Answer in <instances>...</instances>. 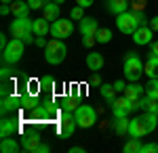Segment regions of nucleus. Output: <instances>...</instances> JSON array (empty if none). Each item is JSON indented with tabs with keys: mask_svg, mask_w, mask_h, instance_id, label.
<instances>
[{
	"mask_svg": "<svg viewBox=\"0 0 158 153\" xmlns=\"http://www.w3.org/2000/svg\"><path fill=\"white\" fill-rule=\"evenodd\" d=\"M0 2H2V4H13L15 0H0Z\"/></svg>",
	"mask_w": 158,
	"mask_h": 153,
	"instance_id": "obj_46",
	"label": "nucleus"
},
{
	"mask_svg": "<svg viewBox=\"0 0 158 153\" xmlns=\"http://www.w3.org/2000/svg\"><path fill=\"white\" fill-rule=\"evenodd\" d=\"M21 109V99L15 96V94H9V96H2V105H0V111L2 116H9V113H15Z\"/></svg>",
	"mask_w": 158,
	"mask_h": 153,
	"instance_id": "obj_13",
	"label": "nucleus"
},
{
	"mask_svg": "<svg viewBox=\"0 0 158 153\" xmlns=\"http://www.w3.org/2000/svg\"><path fill=\"white\" fill-rule=\"evenodd\" d=\"M23 50H25V42L19 40V38H13L11 42L2 48V61H4V65H15L17 61L23 57Z\"/></svg>",
	"mask_w": 158,
	"mask_h": 153,
	"instance_id": "obj_5",
	"label": "nucleus"
},
{
	"mask_svg": "<svg viewBox=\"0 0 158 153\" xmlns=\"http://www.w3.org/2000/svg\"><path fill=\"white\" fill-rule=\"evenodd\" d=\"M42 13H44L42 17H44V19H49L51 23H53V21H57V19H59V4H57V2H47V4H44V9H42Z\"/></svg>",
	"mask_w": 158,
	"mask_h": 153,
	"instance_id": "obj_21",
	"label": "nucleus"
},
{
	"mask_svg": "<svg viewBox=\"0 0 158 153\" xmlns=\"http://www.w3.org/2000/svg\"><path fill=\"white\" fill-rule=\"evenodd\" d=\"M131 36H133V42H135V44H139V46H143V44H152V40H154V29L148 27V25H139Z\"/></svg>",
	"mask_w": 158,
	"mask_h": 153,
	"instance_id": "obj_12",
	"label": "nucleus"
},
{
	"mask_svg": "<svg viewBox=\"0 0 158 153\" xmlns=\"http://www.w3.org/2000/svg\"><path fill=\"white\" fill-rule=\"evenodd\" d=\"M91 86H101V76H97V71H95V76L91 78Z\"/></svg>",
	"mask_w": 158,
	"mask_h": 153,
	"instance_id": "obj_39",
	"label": "nucleus"
},
{
	"mask_svg": "<svg viewBox=\"0 0 158 153\" xmlns=\"http://www.w3.org/2000/svg\"><path fill=\"white\" fill-rule=\"evenodd\" d=\"M99 90H101V96L108 101V103H112L116 96H114V92H116V88H114V84H101L99 86Z\"/></svg>",
	"mask_w": 158,
	"mask_h": 153,
	"instance_id": "obj_28",
	"label": "nucleus"
},
{
	"mask_svg": "<svg viewBox=\"0 0 158 153\" xmlns=\"http://www.w3.org/2000/svg\"><path fill=\"white\" fill-rule=\"evenodd\" d=\"M146 94L152 99H158V78H150L146 86Z\"/></svg>",
	"mask_w": 158,
	"mask_h": 153,
	"instance_id": "obj_29",
	"label": "nucleus"
},
{
	"mask_svg": "<svg viewBox=\"0 0 158 153\" xmlns=\"http://www.w3.org/2000/svg\"><path fill=\"white\" fill-rule=\"evenodd\" d=\"M19 128V120L17 118H2V124H0V136H13V132Z\"/></svg>",
	"mask_w": 158,
	"mask_h": 153,
	"instance_id": "obj_15",
	"label": "nucleus"
},
{
	"mask_svg": "<svg viewBox=\"0 0 158 153\" xmlns=\"http://www.w3.org/2000/svg\"><path fill=\"white\" fill-rule=\"evenodd\" d=\"M143 92H146V88L141 86V84H137V82H131V84H127V88H124V96L127 99H131V101H139L141 96H143Z\"/></svg>",
	"mask_w": 158,
	"mask_h": 153,
	"instance_id": "obj_16",
	"label": "nucleus"
},
{
	"mask_svg": "<svg viewBox=\"0 0 158 153\" xmlns=\"http://www.w3.org/2000/svg\"><path fill=\"white\" fill-rule=\"evenodd\" d=\"M122 73L129 82H137L143 73H146V65L141 63V57L137 53H129L127 59H124V65H122Z\"/></svg>",
	"mask_w": 158,
	"mask_h": 153,
	"instance_id": "obj_3",
	"label": "nucleus"
},
{
	"mask_svg": "<svg viewBox=\"0 0 158 153\" xmlns=\"http://www.w3.org/2000/svg\"><path fill=\"white\" fill-rule=\"evenodd\" d=\"M57 124H59V134L63 139H70L76 128H78V124H76V118H74V111H61L59 120H57Z\"/></svg>",
	"mask_w": 158,
	"mask_h": 153,
	"instance_id": "obj_10",
	"label": "nucleus"
},
{
	"mask_svg": "<svg viewBox=\"0 0 158 153\" xmlns=\"http://www.w3.org/2000/svg\"><path fill=\"white\" fill-rule=\"evenodd\" d=\"M86 67L91 71H99L103 67V55H99V53H89V55H86Z\"/></svg>",
	"mask_w": 158,
	"mask_h": 153,
	"instance_id": "obj_20",
	"label": "nucleus"
},
{
	"mask_svg": "<svg viewBox=\"0 0 158 153\" xmlns=\"http://www.w3.org/2000/svg\"><path fill=\"white\" fill-rule=\"evenodd\" d=\"M97 19L93 17H82L80 19V34L86 36V34H97Z\"/></svg>",
	"mask_w": 158,
	"mask_h": 153,
	"instance_id": "obj_17",
	"label": "nucleus"
},
{
	"mask_svg": "<svg viewBox=\"0 0 158 153\" xmlns=\"http://www.w3.org/2000/svg\"><path fill=\"white\" fill-rule=\"evenodd\" d=\"M108 11L112 13V15H120V13L129 11V0H110Z\"/></svg>",
	"mask_w": 158,
	"mask_h": 153,
	"instance_id": "obj_23",
	"label": "nucleus"
},
{
	"mask_svg": "<svg viewBox=\"0 0 158 153\" xmlns=\"http://www.w3.org/2000/svg\"><path fill=\"white\" fill-rule=\"evenodd\" d=\"M40 132L38 130H27L23 134V141H21V149L23 151H34L38 145H40Z\"/></svg>",
	"mask_w": 158,
	"mask_h": 153,
	"instance_id": "obj_14",
	"label": "nucleus"
},
{
	"mask_svg": "<svg viewBox=\"0 0 158 153\" xmlns=\"http://www.w3.org/2000/svg\"><path fill=\"white\" fill-rule=\"evenodd\" d=\"M9 32L13 38L23 40L27 34H34V21H30V17H15L13 23L9 25Z\"/></svg>",
	"mask_w": 158,
	"mask_h": 153,
	"instance_id": "obj_8",
	"label": "nucleus"
},
{
	"mask_svg": "<svg viewBox=\"0 0 158 153\" xmlns=\"http://www.w3.org/2000/svg\"><path fill=\"white\" fill-rule=\"evenodd\" d=\"M110 107H112L114 118H127V116H131V111L139 109V107H137V101L127 99L124 94H122V96H116V99L110 103Z\"/></svg>",
	"mask_w": 158,
	"mask_h": 153,
	"instance_id": "obj_7",
	"label": "nucleus"
},
{
	"mask_svg": "<svg viewBox=\"0 0 158 153\" xmlns=\"http://www.w3.org/2000/svg\"><path fill=\"white\" fill-rule=\"evenodd\" d=\"M6 44H9V40H6V36L2 34V36H0V46L4 48V46H6Z\"/></svg>",
	"mask_w": 158,
	"mask_h": 153,
	"instance_id": "obj_45",
	"label": "nucleus"
},
{
	"mask_svg": "<svg viewBox=\"0 0 158 153\" xmlns=\"http://www.w3.org/2000/svg\"><path fill=\"white\" fill-rule=\"evenodd\" d=\"M114 88H116V92H124V88H127V84L122 82V80H116V82H114Z\"/></svg>",
	"mask_w": 158,
	"mask_h": 153,
	"instance_id": "obj_37",
	"label": "nucleus"
},
{
	"mask_svg": "<svg viewBox=\"0 0 158 153\" xmlns=\"http://www.w3.org/2000/svg\"><path fill=\"white\" fill-rule=\"evenodd\" d=\"M116 25L122 34H133L139 25H148V21L141 11H124L116 15Z\"/></svg>",
	"mask_w": 158,
	"mask_h": 153,
	"instance_id": "obj_2",
	"label": "nucleus"
},
{
	"mask_svg": "<svg viewBox=\"0 0 158 153\" xmlns=\"http://www.w3.org/2000/svg\"><path fill=\"white\" fill-rule=\"evenodd\" d=\"M38 107V101H36V94H30L25 92L23 96H21V109L23 111H27V113H34Z\"/></svg>",
	"mask_w": 158,
	"mask_h": 153,
	"instance_id": "obj_22",
	"label": "nucleus"
},
{
	"mask_svg": "<svg viewBox=\"0 0 158 153\" xmlns=\"http://www.w3.org/2000/svg\"><path fill=\"white\" fill-rule=\"evenodd\" d=\"M146 76L148 78H158V57L150 53L148 57V63H146Z\"/></svg>",
	"mask_w": 158,
	"mask_h": 153,
	"instance_id": "obj_25",
	"label": "nucleus"
},
{
	"mask_svg": "<svg viewBox=\"0 0 158 153\" xmlns=\"http://www.w3.org/2000/svg\"><path fill=\"white\" fill-rule=\"evenodd\" d=\"M129 122H131V120H127V118H114V132H116L118 136L129 134Z\"/></svg>",
	"mask_w": 158,
	"mask_h": 153,
	"instance_id": "obj_26",
	"label": "nucleus"
},
{
	"mask_svg": "<svg viewBox=\"0 0 158 153\" xmlns=\"http://www.w3.org/2000/svg\"><path fill=\"white\" fill-rule=\"evenodd\" d=\"M51 21L40 17V19H34V36H47V32H51Z\"/></svg>",
	"mask_w": 158,
	"mask_h": 153,
	"instance_id": "obj_24",
	"label": "nucleus"
},
{
	"mask_svg": "<svg viewBox=\"0 0 158 153\" xmlns=\"http://www.w3.org/2000/svg\"><path fill=\"white\" fill-rule=\"evenodd\" d=\"M74 118H76V124L80 128H91L97 122V111L91 105H78L74 109Z\"/></svg>",
	"mask_w": 158,
	"mask_h": 153,
	"instance_id": "obj_6",
	"label": "nucleus"
},
{
	"mask_svg": "<svg viewBox=\"0 0 158 153\" xmlns=\"http://www.w3.org/2000/svg\"><path fill=\"white\" fill-rule=\"evenodd\" d=\"M34 116H36V122H38V124H49V122H55V120H59L61 109H57V107L53 105V103H42V105H38V107H36Z\"/></svg>",
	"mask_w": 158,
	"mask_h": 153,
	"instance_id": "obj_9",
	"label": "nucleus"
},
{
	"mask_svg": "<svg viewBox=\"0 0 158 153\" xmlns=\"http://www.w3.org/2000/svg\"><path fill=\"white\" fill-rule=\"evenodd\" d=\"M65 57H68V46H65V42H61L59 38H53L49 44L44 46V59H47V63H51V65L63 63Z\"/></svg>",
	"mask_w": 158,
	"mask_h": 153,
	"instance_id": "obj_4",
	"label": "nucleus"
},
{
	"mask_svg": "<svg viewBox=\"0 0 158 153\" xmlns=\"http://www.w3.org/2000/svg\"><path fill=\"white\" fill-rule=\"evenodd\" d=\"M11 13V4H2L0 6V15H9Z\"/></svg>",
	"mask_w": 158,
	"mask_h": 153,
	"instance_id": "obj_43",
	"label": "nucleus"
},
{
	"mask_svg": "<svg viewBox=\"0 0 158 153\" xmlns=\"http://www.w3.org/2000/svg\"><path fill=\"white\" fill-rule=\"evenodd\" d=\"M27 4H30V9L32 11H40V9H44V0H27Z\"/></svg>",
	"mask_w": 158,
	"mask_h": 153,
	"instance_id": "obj_34",
	"label": "nucleus"
},
{
	"mask_svg": "<svg viewBox=\"0 0 158 153\" xmlns=\"http://www.w3.org/2000/svg\"><path fill=\"white\" fill-rule=\"evenodd\" d=\"M19 149H21V143H17L13 136H4L0 141V151L2 153H17Z\"/></svg>",
	"mask_w": 158,
	"mask_h": 153,
	"instance_id": "obj_18",
	"label": "nucleus"
},
{
	"mask_svg": "<svg viewBox=\"0 0 158 153\" xmlns=\"http://www.w3.org/2000/svg\"><path fill=\"white\" fill-rule=\"evenodd\" d=\"M158 126V113L143 111L141 116H137L129 122V136H146L150 132H154Z\"/></svg>",
	"mask_w": 158,
	"mask_h": 153,
	"instance_id": "obj_1",
	"label": "nucleus"
},
{
	"mask_svg": "<svg viewBox=\"0 0 158 153\" xmlns=\"http://www.w3.org/2000/svg\"><path fill=\"white\" fill-rule=\"evenodd\" d=\"M95 42H97V36L95 34H86V36H82V44H85V46H93V44H95Z\"/></svg>",
	"mask_w": 158,
	"mask_h": 153,
	"instance_id": "obj_33",
	"label": "nucleus"
},
{
	"mask_svg": "<svg viewBox=\"0 0 158 153\" xmlns=\"http://www.w3.org/2000/svg\"><path fill=\"white\" fill-rule=\"evenodd\" d=\"M150 53L158 57V40H152V44H150Z\"/></svg>",
	"mask_w": 158,
	"mask_h": 153,
	"instance_id": "obj_40",
	"label": "nucleus"
},
{
	"mask_svg": "<svg viewBox=\"0 0 158 153\" xmlns=\"http://www.w3.org/2000/svg\"><path fill=\"white\" fill-rule=\"evenodd\" d=\"M95 36H97L99 44H108V42H112V32H110L108 27H99Z\"/></svg>",
	"mask_w": 158,
	"mask_h": 153,
	"instance_id": "obj_30",
	"label": "nucleus"
},
{
	"mask_svg": "<svg viewBox=\"0 0 158 153\" xmlns=\"http://www.w3.org/2000/svg\"><path fill=\"white\" fill-rule=\"evenodd\" d=\"M53 2H57V4H61V2H65V0H53Z\"/></svg>",
	"mask_w": 158,
	"mask_h": 153,
	"instance_id": "obj_47",
	"label": "nucleus"
},
{
	"mask_svg": "<svg viewBox=\"0 0 158 153\" xmlns=\"http://www.w3.org/2000/svg\"><path fill=\"white\" fill-rule=\"evenodd\" d=\"M150 27H152L154 32H158V15H156V17H152V19H150Z\"/></svg>",
	"mask_w": 158,
	"mask_h": 153,
	"instance_id": "obj_41",
	"label": "nucleus"
},
{
	"mask_svg": "<svg viewBox=\"0 0 158 153\" xmlns=\"http://www.w3.org/2000/svg\"><path fill=\"white\" fill-rule=\"evenodd\" d=\"M49 151H51L49 145H47V143H40V145H38V147H36L32 153H49Z\"/></svg>",
	"mask_w": 158,
	"mask_h": 153,
	"instance_id": "obj_36",
	"label": "nucleus"
},
{
	"mask_svg": "<svg viewBox=\"0 0 158 153\" xmlns=\"http://www.w3.org/2000/svg\"><path fill=\"white\" fill-rule=\"evenodd\" d=\"M32 11L30 9V4H27V0H15L11 4V13L15 17H27V13Z\"/></svg>",
	"mask_w": 158,
	"mask_h": 153,
	"instance_id": "obj_19",
	"label": "nucleus"
},
{
	"mask_svg": "<svg viewBox=\"0 0 158 153\" xmlns=\"http://www.w3.org/2000/svg\"><path fill=\"white\" fill-rule=\"evenodd\" d=\"M76 2H78L80 6H85V9H89V6H91V4H93L95 0H76Z\"/></svg>",
	"mask_w": 158,
	"mask_h": 153,
	"instance_id": "obj_42",
	"label": "nucleus"
},
{
	"mask_svg": "<svg viewBox=\"0 0 158 153\" xmlns=\"http://www.w3.org/2000/svg\"><path fill=\"white\" fill-rule=\"evenodd\" d=\"M82 13H85V6H80V4H78V6H74V9H72V13H70V17H72V19H76V21H80V19L85 17Z\"/></svg>",
	"mask_w": 158,
	"mask_h": 153,
	"instance_id": "obj_32",
	"label": "nucleus"
},
{
	"mask_svg": "<svg viewBox=\"0 0 158 153\" xmlns=\"http://www.w3.org/2000/svg\"><path fill=\"white\" fill-rule=\"evenodd\" d=\"M34 44H36V46H40V48H44L49 42L44 40V36H36V42H34Z\"/></svg>",
	"mask_w": 158,
	"mask_h": 153,
	"instance_id": "obj_38",
	"label": "nucleus"
},
{
	"mask_svg": "<svg viewBox=\"0 0 158 153\" xmlns=\"http://www.w3.org/2000/svg\"><path fill=\"white\" fill-rule=\"evenodd\" d=\"M74 32V23L72 19H57V21H53L51 25V36L53 38H68V36Z\"/></svg>",
	"mask_w": 158,
	"mask_h": 153,
	"instance_id": "obj_11",
	"label": "nucleus"
},
{
	"mask_svg": "<svg viewBox=\"0 0 158 153\" xmlns=\"http://www.w3.org/2000/svg\"><path fill=\"white\" fill-rule=\"evenodd\" d=\"M70 153H85V147H70Z\"/></svg>",
	"mask_w": 158,
	"mask_h": 153,
	"instance_id": "obj_44",
	"label": "nucleus"
},
{
	"mask_svg": "<svg viewBox=\"0 0 158 153\" xmlns=\"http://www.w3.org/2000/svg\"><path fill=\"white\" fill-rule=\"evenodd\" d=\"M141 149V141H139V136H131V141L124 143V147H122V151L124 153H139Z\"/></svg>",
	"mask_w": 158,
	"mask_h": 153,
	"instance_id": "obj_27",
	"label": "nucleus"
},
{
	"mask_svg": "<svg viewBox=\"0 0 158 153\" xmlns=\"http://www.w3.org/2000/svg\"><path fill=\"white\" fill-rule=\"evenodd\" d=\"M139 153H158V143H141Z\"/></svg>",
	"mask_w": 158,
	"mask_h": 153,
	"instance_id": "obj_31",
	"label": "nucleus"
},
{
	"mask_svg": "<svg viewBox=\"0 0 158 153\" xmlns=\"http://www.w3.org/2000/svg\"><path fill=\"white\" fill-rule=\"evenodd\" d=\"M131 6H133V11H143V9H148V2L146 0H131Z\"/></svg>",
	"mask_w": 158,
	"mask_h": 153,
	"instance_id": "obj_35",
	"label": "nucleus"
}]
</instances>
